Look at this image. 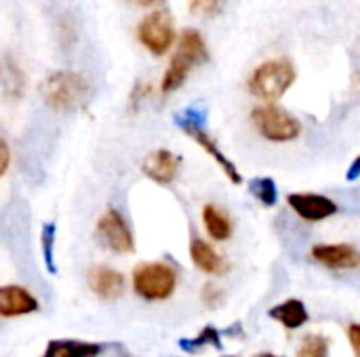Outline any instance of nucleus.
Instances as JSON below:
<instances>
[{
	"mask_svg": "<svg viewBox=\"0 0 360 357\" xmlns=\"http://www.w3.org/2000/svg\"><path fill=\"white\" fill-rule=\"evenodd\" d=\"M95 234H97V240L116 255H131L135 250L133 229L116 208H110L99 217Z\"/></svg>",
	"mask_w": 360,
	"mask_h": 357,
	"instance_id": "obj_8",
	"label": "nucleus"
},
{
	"mask_svg": "<svg viewBox=\"0 0 360 357\" xmlns=\"http://www.w3.org/2000/svg\"><path fill=\"white\" fill-rule=\"evenodd\" d=\"M23 88H25V76L23 72L19 69V65L11 59H6L2 65H0V90L6 99H21L23 95Z\"/></svg>",
	"mask_w": 360,
	"mask_h": 357,
	"instance_id": "obj_18",
	"label": "nucleus"
},
{
	"mask_svg": "<svg viewBox=\"0 0 360 357\" xmlns=\"http://www.w3.org/2000/svg\"><path fill=\"white\" fill-rule=\"evenodd\" d=\"M300 357H329V341L321 335H306L297 347Z\"/></svg>",
	"mask_w": 360,
	"mask_h": 357,
	"instance_id": "obj_22",
	"label": "nucleus"
},
{
	"mask_svg": "<svg viewBox=\"0 0 360 357\" xmlns=\"http://www.w3.org/2000/svg\"><path fill=\"white\" fill-rule=\"evenodd\" d=\"M141 173L158 185H171L179 175V158L169 149H154L143 158Z\"/></svg>",
	"mask_w": 360,
	"mask_h": 357,
	"instance_id": "obj_10",
	"label": "nucleus"
},
{
	"mask_svg": "<svg viewBox=\"0 0 360 357\" xmlns=\"http://www.w3.org/2000/svg\"><path fill=\"white\" fill-rule=\"evenodd\" d=\"M105 351V345L86 343V341H51L40 357H97Z\"/></svg>",
	"mask_w": 360,
	"mask_h": 357,
	"instance_id": "obj_16",
	"label": "nucleus"
},
{
	"mask_svg": "<svg viewBox=\"0 0 360 357\" xmlns=\"http://www.w3.org/2000/svg\"><path fill=\"white\" fill-rule=\"evenodd\" d=\"M40 97L42 101L57 112H72L76 107H82L91 97V84L89 80L70 69H59L49 74L40 84Z\"/></svg>",
	"mask_w": 360,
	"mask_h": 357,
	"instance_id": "obj_1",
	"label": "nucleus"
},
{
	"mask_svg": "<svg viewBox=\"0 0 360 357\" xmlns=\"http://www.w3.org/2000/svg\"><path fill=\"white\" fill-rule=\"evenodd\" d=\"M202 225H205V231L209 234L211 240L215 242H226L230 240L232 236V221H230V215L224 213L219 206L215 204H207L202 208Z\"/></svg>",
	"mask_w": 360,
	"mask_h": 357,
	"instance_id": "obj_17",
	"label": "nucleus"
},
{
	"mask_svg": "<svg viewBox=\"0 0 360 357\" xmlns=\"http://www.w3.org/2000/svg\"><path fill=\"white\" fill-rule=\"evenodd\" d=\"M346 179H348V181H356V179H360V156H356V158L352 160V164H350V168H348V173H346Z\"/></svg>",
	"mask_w": 360,
	"mask_h": 357,
	"instance_id": "obj_28",
	"label": "nucleus"
},
{
	"mask_svg": "<svg viewBox=\"0 0 360 357\" xmlns=\"http://www.w3.org/2000/svg\"><path fill=\"white\" fill-rule=\"evenodd\" d=\"M139 42L152 55H165L175 42V21L167 11H154L146 15L137 25Z\"/></svg>",
	"mask_w": 360,
	"mask_h": 357,
	"instance_id": "obj_7",
	"label": "nucleus"
},
{
	"mask_svg": "<svg viewBox=\"0 0 360 357\" xmlns=\"http://www.w3.org/2000/svg\"><path fill=\"white\" fill-rule=\"evenodd\" d=\"M40 248H42V259H44V265L49 269V274H57V263H55V223L42 225Z\"/></svg>",
	"mask_w": 360,
	"mask_h": 357,
	"instance_id": "obj_21",
	"label": "nucleus"
},
{
	"mask_svg": "<svg viewBox=\"0 0 360 357\" xmlns=\"http://www.w3.org/2000/svg\"><path fill=\"white\" fill-rule=\"evenodd\" d=\"M38 299L23 286H0V318H21L38 311Z\"/></svg>",
	"mask_w": 360,
	"mask_h": 357,
	"instance_id": "obj_11",
	"label": "nucleus"
},
{
	"mask_svg": "<svg viewBox=\"0 0 360 357\" xmlns=\"http://www.w3.org/2000/svg\"><path fill=\"white\" fill-rule=\"evenodd\" d=\"M209 61V48H207V42L205 38L196 32V29H186L181 36H179V42H177V50L162 76V84H160V90L165 95L177 90L190 76V72L196 67V65H202Z\"/></svg>",
	"mask_w": 360,
	"mask_h": 357,
	"instance_id": "obj_2",
	"label": "nucleus"
},
{
	"mask_svg": "<svg viewBox=\"0 0 360 357\" xmlns=\"http://www.w3.org/2000/svg\"><path fill=\"white\" fill-rule=\"evenodd\" d=\"M131 2H135V4H139V6H150V4H154L156 0H131Z\"/></svg>",
	"mask_w": 360,
	"mask_h": 357,
	"instance_id": "obj_29",
	"label": "nucleus"
},
{
	"mask_svg": "<svg viewBox=\"0 0 360 357\" xmlns=\"http://www.w3.org/2000/svg\"><path fill=\"white\" fill-rule=\"evenodd\" d=\"M205 122H207V109L202 107H188L179 114H175V124L190 137L194 139L224 170V175L232 181V183H243V177L236 168V164L226 156L221 154V149L217 147V143L213 141V137L205 130Z\"/></svg>",
	"mask_w": 360,
	"mask_h": 357,
	"instance_id": "obj_3",
	"label": "nucleus"
},
{
	"mask_svg": "<svg viewBox=\"0 0 360 357\" xmlns=\"http://www.w3.org/2000/svg\"><path fill=\"white\" fill-rule=\"evenodd\" d=\"M202 303L207 305V307H219L221 305V301H224V290L217 286V284H205L202 286Z\"/></svg>",
	"mask_w": 360,
	"mask_h": 357,
	"instance_id": "obj_24",
	"label": "nucleus"
},
{
	"mask_svg": "<svg viewBox=\"0 0 360 357\" xmlns=\"http://www.w3.org/2000/svg\"><path fill=\"white\" fill-rule=\"evenodd\" d=\"M249 189L251 194L266 206V208H272L278 200V187L276 183L270 179V177H259V179H253L249 183Z\"/></svg>",
	"mask_w": 360,
	"mask_h": 357,
	"instance_id": "obj_20",
	"label": "nucleus"
},
{
	"mask_svg": "<svg viewBox=\"0 0 360 357\" xmlns=\"http://www.w3.org/2000/svg\"><path fill=\"white\" fill-rule=\"evenodd\" d=\"M11 166V149H8V143L0 137V179L6 175Z\"/></svg>",
	"mask_w": 360,
	"mask_h": 357,
	"instance_id": "obj_25",
	"label": "nucleus"
},
{
	"mask_svg": "<svg viewBox=\"0 0 360 357\" xmlns=\"http://www.w3.org/2000/svg\"><path fill=\"white\" fill-rule=\"evenodd\" d=\"M268 316L274 322H278L281 326H285L287 330H300L310 320V314H308L306 305L300 299H287V301L274 305L268 311Z\"/></svg>",
	"mask_w": 360,
	"mask_h": 357,
	"instance_id": "obj_15",
	"label": "nucleus"
},
{
	"mask_svg": "<svg viewBox=\"0 0 360 357\" xmlns=\"http://www.w3.org/2000/svg\"><path fill=\"white\" fill-rule=\"evenodd\" d=\"M221 339L224 337H221V332L215 326H205L198 332V337H194V339H181L179 341V349L186 351V353H192V356L198 349H202V347H213V349L221 351L224 349V341Z\"/></svg>",
	"mask_w": 360,
	"mask_h": 357,
	"instance_id": "obj_19",
	"label": "nucleus"
},
{
	"mask_svg": "<svg viewBox=\"0 0 360 357\" xmlns=\"http://www.w3.org/2000/svg\"><path fill=\"white\" fill-rule=\"evenodd\" d=\"M228 0H188V6L198 17H215L224 11Z\"/></svg>",
	"mask_w": 360,
	"mask_h": 357,
	"instance_id": "obj_23",
	"label": "nucleus"
},
{
	"mask_svg": "<svg viewBox=\"0 0 360 357\" xmlns=\"http://www.w3.org/2000/svg\"><path fill=\"white\" fill-rule=\"evenodd\" d=\"M312 259L329 269H356L360 252L352 244H316L310 250Z\"/></svg>",
	"mask_w": 360,
	"mask_h": 357,
	"instance_id": "obj_12",
	"label": "nucleus"
},
{
	"mask_svg": "<svg viewBox=\"0 0 360 357\" xmlns=\"http://www.w3.org/2000/svg\"><path fill=\"white\" fill-rule=\"evenodd\" d=\"M221 357H234V356H221Z\"/></svg>",
	"mask_w": 360,
	"mask_h": 357,
	"instance_id": "obj_32",
	"label": "nucleus"
},
{
	"mask_svg": "<svg viewBox=\"0 0 360 357\" xmlns=\"http://www.w3.org/2000/svg\"><path fill=\"white\" fill-rule=\"evenodd\" d=\"M348 341L352 345L354 356L360 357V324H350V328H348Z\"/></svg>",
	"mask_w": 360,
	"mask_h": 357,
	"instance_id": "obj_26",
	"label": "nucleus"
},
{
	"mask_svg": "<svg viewBox=\"0 0 360 357\" xmlns=\"http://www.w3.org/2000/svg\"><path fill=\"white\" fill-rule=\"evenodd\" d=\"M177 288V271L165 261L141 263L133 271V290L148 303L167 301Z\"/></svg>",
	"mask_w": 360,
	"mask_h": 357,
	"instance_id": "obj_5",
	"label": "nucleus"
},
{
	"mask_svg": "<svg viewBox=\"0 0 360 357\" xmlns=\"http://www.w3.org/2000/svg\"><path fill=\"white\" fill-rule=\"evenodd\" d=\"M287 204L291 206V210L308 221V223H319L325 221L329 217H333L338 213V204L335 200L321 196V194H289L287 196Z\"/></svg>",
	"mask_w": 360,
	"mask_h": 357,
	"instance_id": "obj_9",
	"label": "nucleus"
},
{
	"mask_svg": "<svg viewBox=\"0 0 360 357\" xmlns=\"http://www.w3.org/2000/svg\"><path fill=\"white\" fill-rule=\"evenodd\" d=\"M190 259L196 265V269H200L207 276H224L228 271V263L226 259L202 238H192L190 242Z\"/></svg>",
	"mask_w": 360,
	"mask_h": 357,
	"instance_id": "obj_14",
	"label": "nucleus"
},
{
	"mask_svg": "<svg viewBox=\"0 0 360 357\" xmlns=\"http://www.w3.org/2000/svg\"><path fill=\"white\" fill-rule=\"evenodd\" d=\"M89 286L99 299L114 301L124 292V276L112 267L95 265L89 271Z\"/></svg>",
	"mask_w": 360,
	"mask_h": 357,
	"instance_id": "obj_13",
	"label": "nucleus"
},
{
	"mask_svg": "<svg viewBox=\"0 0 360 357\" xmlns=\"http://www.w3.org/2000/svg\"><path fill=\"white\" fill-rule=\"evenodd\" d=\"M116 349H118V356H116V357H135V356H131L129 351H124L122 347H116Z\"/></svg>",
	"mask_w": 360,
	"mask_h": 357,
	"instance_id": "obj_30",
	"label": "nucleus"
},
{
	"mask_svg": "<svg viewBox=\"0 0 360 357\" xmlns=\"http://www.w3.org/2000/svg\"><path fill=\"white\" fill-rule=\"evenodd\" d=\"M255 357H281V356H272V353H257Z\"/></svg>",
	"mask_w": 360,
	"mask_h": 357,
	"instance_id": "obj_31",
	"label": "nucleus"
},
{
	"mask_svg": "<svg viewBox=\"0 0 360 357\" xmlns=\"http://www.w3.org/2000/svg\"><path fill=\"white\" fill-rule=\"evenodd\" d=\"M148 93H150V86H148V84H137V86L133 88V93H131V103H133V107H137L139 101H141Z\"/></svg>",
	"mask_w": 360,
	"mask_h": 357,
	"instance_id": "obj_27",
	"label": "nucleus"
},
{
	"mask_svg": "<svg viewBox=\"0 0 360 357\" xmlns=\"http://www.w3.org/2000/svg\"><path fill=\"white\" fill-rule=\"evenodd\" d=\"M255 130L272 143H287L302 135V122L278 105H262L251 112Z\"/></svg>",
	"mask_w": 360,
	"mask_h": 357,
	"instance_id": "obj_6",
	"label": "nucleus"
},
{
	"mask_svg": "<svg viewBox=\"0 0 360 357\" xmlns=\"http://www.w3.org/2000/svg\"><path fill=\"white\" fill-rule=\"evenodd\" d=\"M295 67L289 59H270L255 67L249 78V90L268 103L278 101L295 82Z\"/></svg>",
	"mask_w": 360,
	"mask_h": 357,
	"instance_id": "obj_4",
	"label": "nucleus"
}]
</instances>
